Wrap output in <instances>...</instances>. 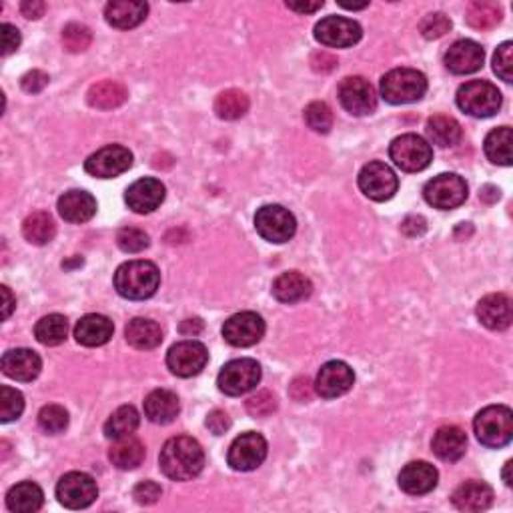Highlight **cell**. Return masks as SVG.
<instances>
[{
  "label": "cell",
  "mask_w": 513,
  "mask_h": 513,
  "mask_svg": "<svg viewBox=\"0 0 513 513\" xmlns=\"http://www.w3.org/2000/svg\"><path fill=\"white\" fill-rule=\"evenodd\" d=\"M389 157L405 173H419L433 160L431 144L417 134H401L389 144Z\"/></svg>",
  "instance_id": "cell-6"
},
{
  "label": "cell",
  "mask_w": 513,
  "mask_h": 513,
  "mask_svg": "<svg viewBox=\"0 0 513 513\" xmlns=\"http://www.w3.org/2000/svg\"><path fill=\"white\" fill-rule=\"evenodd\" d=\"M431 449L441 461H460L465 455V449H468V436L461 428H455V425H445V428H439L433 436Z\"/></svg>",
  "instance_id": "cell-24"
},
{
  "label": "cell",
  "mask_w": 513,
  "mask_h": 513,
  "mask_svg": "<svg viewBox=\"0 0 513 513\" xmlns=\"http://www.w3.org/2000/svg\"><path fill=\"white\" fill-rule=\"evenodd\" d=\"M112 333H115V325L112 321L104 315H85L75 327V337L80 345L85 347H101V345L109 343Z\"/></svg>",
  "instance_id": "cell-27"
},
{
  "label": "cell",
  "mask_w": 513,
  "mask_h": 513,
  "mask_svg": "<svg viewBox=\"0 0 513 513\" xmlns=\"http://www.w3.org/2000/svg\"><path fill=\"white\" fill-rule=\"evenodd\" d=\"M45 503V493L32 481H22L14 487L8 489L6 493V508L14 513H35Z\"/></svg>",
  "instance_id": "cell-33"
},
{
  "label": "cell",
  "mask_w": 513,
  "mask_h": 513,
  "mask_svg": "<svg viewBox=\"0 0 513 513\" xmlns=\"http://www.w3.org/2000/svg\"><path fill=\"white\" fill-rule=\"evenodd\" d=\"M3 371L11 379L28 383L32 379H37L40 369H43V361H40L38 353L32 349H11L3 355Z\"/></svg>",
  "instance_id": "cell-22"
},
{
  "label": "cell",
  "mask_w": 513,
  "mask_h": 513,
  "mask_svg": "<svg viewBox=\"0 0 513 513\" xmlns=\"http://www.w3.org/2000/svg\"><path fill=\"white\" fill-rule=\"evenodd\" d=\"M149 4L147 3H136V0H115L109 3L104 8V19L110 27L128 30L139 27V24L147 19Z\"/></svg>",
  "instance_id": "cell-26"
},
{
  "label": "cell",
  "mask_w": 513,
  "mask_h": 513,
  "mask_svg": "<svg viewBox=\"0 0 513 513\" xmlns=\"http://www.w3.org/2000/svg\"><path fill=\"white\" fill-rule=\"evenodd\" d=\"M439 473L428 461L407 463L399 473V487L409 495H425L437 487Z\"/></svg>",
  "instance_id": "cell-21"
},
{
  "label": "cell",
  "mask_w": 513,
  "mask_h": 513,
  "mask_svg": "<svg viewBox=\"0 0 513 513\" xmlns=\"http://www.w3.org/2000/svg\"><path fill=\"white\" fill-rule=\"evenodd\" d=\"M69 335V321L67 317L53 313V315L43 317L35 327V337L38 343L46 345V347H54L61 345Z\"/></svg>",
  "instance_id": "cell-39"
},
{
  "label": "cell",
  "mask_w": 513,
  "mask_h": 513,
  "mask_svg": "<svg viewBox=\"0 0 513 513\" xmlns=\"http://www.w3.org/2000/svg\"><path fill=\"white\" fill-rule=\"evenodd\" d=\"M323 0H317V3H287L289 11H295L299 14H311V12H317L319 8H323Z\"/></svg>",
  "instance_id": "cell-58"
},
{
  "label": "cell",
  "mask_w": 513,
  "mask_h": 513,
  "mask_svg": "<svg viewBox=\"0 0 513 513\" xmlns=\"http://www.w3.org/2000/svg\"><path fill=\"white\" fill-rule=\"evenodd\" d=\"M109 460L117 469H136L144 461V445L133 436L117 439L109 452Z\"/></svg>",
  "instance_id": "cell-34"
},
{
  "label": "cell",
  "mask_w": 513,
  "mask_h": 513,
  "mask_svg": "<svg viewBox=\"0 0 513 513\" xmlns=\"http://www.w3.org/2000/svg\"><path fill=\"white\" fill-rule=\"evenodd\" d=\"M181 333L187 335V337H197L200 331H203V321L200 319H184L181 323Z\"/></svg>",
  "instance_id": "cell-59"
},
{
  "label": "cell",
  "mask_w": 513,
  "mask_h": 513,
  "mask_svg": "<svg viewBox=\"0 0 513 513\" xmlns=\"http://www.w3.org/2000/svg\"><path fill=\"white\" fill-rule=\"evenodd\" d=\"M511 461L505 463V469H503V481H505V485L511 487V476H509V471H511Z\"/></svg>",
  "instance_id": "cell-61"
},
{
  "label": "cell",
  "mask_w": 513,
  "mask_h": 513,
  "mask_svg": "<svg viewBox=\"0 0 513 513\" xmlns=\"http://www.w3.org/2000/svg\"><path fill=\"white\" fill-rule=\"evenodd\" d=\"M379 91L389 104H409L423 99L428 93V78L415 69H395L381 78Z\"/></svg>",
  "instance_id": "cell-4"
},
{
  "label": "cell",
  "mask_w": 513,
  "mask_h": 513,
  "mask_svg": "<svg viewBox=\"0 0 513 513\" xmlns=\"http://www.w3.org/2000/svg\"><path fill=\"white\" fill-rule=\"evenodd\" d=\"M59 213L69 223H86L96 213V199L86 191H69L59 199Z\"/></svg>",
  "instance_id": "cell-29"
},
{
  "label": "cell",
  "mask_w": 513,
  "mask_h": 513,
  "mask_svg": "<svg viewBox=\"0 0 513 513\" xmlns=\"http://www.w3.org/2000/svg\"><path fill=\"white\" fill-rule=\"evenodd\" d=\"M465 19L476 30H492L501 20V8L493 3H471Z\"/></svg>",
  "instance_id": "cell-41"
},
{
  "label": "cell",
  "mask_w": 513,
  "mask_h": 513,
  "mask_svg": "<svg viewBox=\"0 0 513 513\" xmlns=\"http://www.w3.org/2000/svg\"><path fill=\"white\" fill-rule=\"evenodd\" d=\"M265 335V321L253 311H243L229 317L223 325L224 341L232 347H251L256 345Z\"/></svg>",
  "instance_id": "cell-14"
},
{
  "label": "cell",
  "mask_w": 513,
  "mask_h": 513,
  "mask_svg": "<svg viewBox=\"0 0 513 513\" xmlns=\"http://www.w3.org/2000/svg\"><path fill=\"white\" fill-rule=\"evenodd\" d=\"M485 53L476 40H457L449 51L445 53V67L453 72V75H471V72L479 70L484 67Z\"/></svg>",
  "instance_id": "cell-20"
},
{
  "label": "cell",
  "mask_w": 513,
  "mask_h": 513,
  "mask_svg": "<svg viewBox=\"0 0 513 513\" xmlns=\"http://www.w3.org/2000/svg\"><path fill=\"white\" fill-rule=\"evenodd\" d=\"M248 110V96L237 88H229V91L221 93L215 101V112L216 117L223 120H237L245 117Z\"/></svg>",
  "instance_id": "cell-40"
},
{
  "label": "cell",
  "mask_w": 513,
  "mask_h": 513,
  "mask_svg": "<svg viewBox=\"0 0 513 513\" xmlns=\"http://www.w3.org/2000/svg\"><path fill=\"white\" fill-rule=\"evenodd\" d=\"M181 411L179 397L168 389H155L151 391L147 399H144V415L149 417V421L157 425L171 423Z\"/></svg>",
  "instance_id": "cell-30"
},
{
  "label": "cell",
  "mask_w": 513,
  "mask_h": 513,
  "mask_svg": "<svg viewBox=\"0 0 513 513\" xmlns=\"http://www.w3.org/2000/svg\"><path fill=\"white\" fill-rule=\"evenodd\" d=\"M277 409V399L271 391H259L247 401V411L253 417H269Z\"/></svg>",
  "instance_id": "cell-49"
},
{
  "label": "cell",
  "mask_w": 513,
  "mask_h": 513,
  "mask_svg": "<svg viewBox=\"0 0 513 513\" xmlns=\"http://www.w3.org/2000/svg\"><path fill=\"white\" fill-rule=\"evenodd\" d=\"M449 30H452V20L444 12H431L419 22V32L428 40L441 38Z\"/></svg>",
  "instance_id": "cell-47"
},
{
  "label": "cell",
  "mask_w": 513,
  "mask_h": 513,
  "mask_svg": "<svg viewBox=\"0 0 513 513\" xmlns=\"http://www.w3.org/2000/svg\"><path fill=\"white\" fill-rule=\"evenodd\" d=\"M208 361V351L199 341H181L167 353V365L176 377H195L203 371Z\"/></svg>",
  "instance_id": "cell-16"
},
{
  "label": "cell",
  "mask_w": 513,
  "mask_h": 513,
  "mask_svg": "<svg viewBox=\"0 0 513 513\" xmlns=\"http://www.w3.org/2000/svg\"><path fill=\"white\" fill-rule=\"evenodd\" d=\"M207 428L208 431L215 433V436H223V433L231 428V417L221 411V409H215V411H211L207 417Z\"/></svg>",
  "instance_id": "cell-52"
},
{
  "label": "cell",
  "mask_w": 513,
  "mask_h": 513,
  "mask_svg": "<svg viewBox=\"0 0 513 513\" xmlns=\"http://www.w3.org/2000/svg\"><path fill=\"white\" fill-rule=\"evenodd\" d=\"M261 381V365L255 359L229 361L216 377V385L224 395L239 397L253 391Z\"/></svg>",
  "instance_id": "cell-7"
},
{
  "label": "cell",
  "mask_w": 513,
  "mask_h": 513,
  "mask_svg": "<svg viewBox=\"0 0 513 513\" xmlns=\"http://www.w3.org/2000/svg\"><path fill=\"white\" fill-rule=\"evenodd\" d=\"M117 245L125 253H141L151 245L149 235L136 227H125L117 232Z\"/></svg>",
  "instance_id": "cell-46"
},
{
  "label": "cell",
  "mask_w": 513,
  "mask_h": 513,
  "mask_svg": "<svg viewBox=\"0 0 513 513\" xmlns=\"http://www.w3.org/2000/svg\"><path fill=\"white\" fill-rule=\"evenodd\" d=\"M423 197L431 207L449 211V208H457L465 203V199H468V183L455 173L437 175L423 187Z\"/></svg>",
  "instance_id": "cell-9"
},
{
  "label": "cell",
  "mask_w": 513,
  "mask_h": 513,
  "mask_svg": "<svg viewBox=\"0 0 513 513\" xmlns=\"http://www.w3.org/2000/svg\"><path fill=\"white\" fill-rule=\"evenodd\" d=\"M38 425L40 429L56 436L69 428V411L61 405H46L40 409L38 413Z\"/></svg>",
  "instance_id": "cell-44"
},
{
  "label": "cell",
  "mask_w": 513,
  "mask_h": 513,
  "mask_svg": "<svg viewBox=\"0 0 513 513\" xmlns=\"http://www.w3.org/2000/svg\"><path fill=\"white\" fill-rule=\"evenodd\" d=\"M56 497L69 509H85L99 497L96 481L83 471H70L56 485Z\"/></svg>",
  "instance_id": "cell-10"
},
{
  "label": "cell",
  "mask_w": 513,
  "mask_h": 513,
  "mask_svg": "<svg viewBox=\"0 0 513 513\" xmlns=\"http://www.w3.org/2000/svg\"><path fill=\"white\" fill-rule=\"evenodd\" d=\"M493 70L497 77L505 80V83H511L513 80V45L509 43V40L495 51Z\"/></svg>",
  "instance_id": "cell-48"
},
{
  "label": "cell",
  "mask_w": 513,
  "mask_h": 513,
  "mask_svg": "<svg viewBox=\"0 0 513 513\" xmlns=\"http://www.w3.org/2000/svg\"><path fill=\"white\" fill-rule=\"evenodd\" d=\"M48 75L46 72H43V70H30V72H27V75L22 77V80H20V85H22V88L27 93H30V94H37V93H40L43 91V88L48 85Z\"/></svg>",
  "instance_id": "cell-51"
},
{
  "label": "cell",
  "mask_w": 513,
  "mask_h": 513,
  "mask_svg": "<svg viewBox=\"0 0 513 513\" xmlns=\"http://www.w3.org/2000/svg\"><path fill=\"white\" fill-rule=\"evenodd\" d=\"M452 503L460 511H484L492 508L493 489L484 484V481H465L453 492Z\"/></svg>",
  "instance_id": "cell-25"
},
{
  "label": "cell",
  "mask_w": 513,
  "mask_h": 513,
  "mask_svg": "<svg viewBox=\"0 0 513 513\" xmlns=\"http://www.w3.org/2000/svg\"><path fill=\"white\" fill-rule=\"evenodd\" d=\"M511 142H513V136H511L509 126L493 128V131L485 136V142H484L485 157L495 165L509 167L511 160H513Z\"/></svg>",
  "instance_id": "cell-37"
},
{
  "label": "cell",
  "mask_w": 513,
  "mask_h": 513,
  "mask_svg": "<svg viewBox=\"0 0 513 513\" xmlns=\"http://www.w3.org/2000/svg\"><path fill=\"white\" fill-rule=\"evenodd\" d=\"M159 468L168 479L189 481L205 468V452L197 439L179 436L168 439L160 449Z\"/></svg>",
  "instance_id": "cell-1"
},
{
  "label": "cell",
  "mask_w": 513,
  "mask_h": 513,
  "mask_svg": "<svg viewBox=\"0 0 513 513\" xmlns=\"http://www.w3.org/2000/svg\"><path fill=\"white\" fill-rule=\"evenodd\" d=\"M343 8H349V11H361V8H365L369 6V3H361V4H351V3H345V0H341L339 3Z\"/></svg>",
  "instance_id": "cell-62"
},
{
  "label": "cell",
  "mask_w": 513,
  "mask_h": 513,
  "mask_svg": "<svg viewBox=\"0 0 513 513\" xmlns=\"http://www.w3.org/2000/svg\"><path fill=\"white\" fill-rule=\"evenodd\" d=\"M160 495H163V489H160V485L155 484V481H151V479L141 481V484H136L134 489H133L134 501L141 503V505L157 503Z\"/></svg>",
  "instance_id": "cell-50"
},
{
  "label": "cell",
  "mask_w": 513,
  "mask_h": 513,
  "mask_svg": "<svg viewBox=\"0 0 513 513\" xmlns=\"http://www.w3.org/2000/svg\"><path fill=\"white\" fill-rule=\"evenodd\" d=\"M425 133H428L429 141L433 144H437L441 149L455 147L457 142L461 141V125L457 123L453 117L447 115H436L428 120L425 125Z\"/></svg>",
  "instance_id": "cell-35"
},
{
  "label": "cell",
  "mask_w": 513,
  "mask_h": 513,
  "mask_svg": "<svg viewBox=\"0 0 513 513\" xmlns=\"http://www.w3.org/2000/svg\"><path fill=\"white\" fill-rule=\"evenodd\" d=\"M477 319L481 321V325L492 329V331H503V329H508L513 319L509 297L503 293L484 297V299L477 303Z\"/></svg>",
  "instance_id": "cell-23"
},
{
  "label": "cell",
  "mask_w": 513,
  "mask_h": 513,
  "mask_svg": "<svg viewBox=\"0 0 513 513\" xmlns=\"http://www.w3.org/2000/svg\"><path fill=\"white\" fill-rule=\"evenodd\" d=\"M93 43V32L85 24L70 22L62 28V45L69 53H85Z\"/></svg>",
  "instance_id": "cell-43"
},
{
  "label": "cell",
  "mask_w": 513,
  "mask_h": 513,
  "mask_svg": "<svg viewBox=\"0 0 513 513\" xmlns=\"http://www.w3.org/2000/svg\"><path fill=\"white\" fill-rule=\"evenodd\" d=\"M311 64H313V69H315L317 72H331L337 67V59H335L333 54L321 51V53L313 54Z\"/></svg>",
  "instance_id": "cell-55"
},
{
  "label": "cell",
  "mask_w": 513,
  "mask_h": 513,
  "mask_svg": "<svg viewBox=\"0 0 513 513\" xmlns=\"http://www.w3.org/2000/svg\"><path fill=\"white\" fill-rule=\"evenodd\" d=\"M128 99V91L123 83L118 80H101V83L93 85L88 88L86 101L93 109L99 110H112L125 104Z\"/></svg>",
  "instance_id": "cell-32"
},
{
  "label": "cell",
  "mask_w": 513,
  "mask_h": 513,
  "mask_svg": "<svg viewBox=\"0 0 513 513\" xmlns=\"http://www.w3.org/2000/svg\"><path fill=\"white\" fill-rule=\"evenodd\" d=\"M397 187H399L397 175L385 163L373 160V163H369L361 168L359 189L371 200H377V203L389 200L397 192Z\"/></svg>",
  "instance_id": "cell-13"
},
{
  "label": "cell",
  "mask_w": 513,
  "mask_h": 513,
  "mask_svg": "<svg viewBox=\"0 0 513 513\" xmlns=\"http://www.w3.org/2000/svg\"><path fill=\"white\" fill-rule=\"evenodd\" d=\"M457 107L476 118L493 117L501 109V93L487 80H469L457 91Z\"/></svg>",
  "instance_id": "cell-5"
},
{
  "label": "cell",
  "mask_w": 513,
  "mask_h": 513,
  "mask_svg": "<svg viewBox=\"0 0 513 513\" xmlns=\"http://www.w3.org/2000/svg\"><path fill=\"white\" fill-rule=\"evenodd\" d=\"M305 123L311 128V131L325 134L331 131L333 126V112L329 109V104L323 101H315L307 104L305 109Z\"/></svg>",
  "instance_id": "cell-42"
},
{
  "label": "cell",
  "mask_w": 513,
  "mask_h": 513,
  "mask_svg": "<svg viewBox=\"0 0 513 513\" xmlns=\"http://www.w3.org/2000/svg\"><path fill=\"white\" fill-rule=\"evenodd\" d=\"M361 37H363V30L359 22L345 19V16H327L315 24V38L325 46L347 48L357 45Z\"/></svg>",
  "instance_id": "cell-17"
},
{
  "label": "cell",
  "mask_w": 513,
  "mask_h": 513,
  "mask_svg": "<svg viewBox=\"0 0 513 513\" xmlns=\"http://www.w3.org/2000/svg\"><path fill=\"white\" fill-rule=\"evenodd\" d=\"M45 3H40V0H27V3L20 4V12L27 16V19L37 20L45 14Z\"/></svg>",
  "instance_id": "cell-57"
},
{
  "label": "cell",
  "mask_w": 513,
  "mask_h": 513,
  "mask_svg": "<svg viewBox=\"0 0 513 513\" xmlns=\"http://www.w3.org/2000/svg\"><path fill=\"white\" fill-rule=\"evenodd\" d=\"M0 32H3V54H11L16 48L20 46V32L12 24H3L0 27Z\"/></svg>",
  "instance_id": "cell-53"
},
{
  "label": "cell",
  "mask_w": 513,
  "mask_h": 513,
  "mask_svg": "<svg viewBox=\"0 0 513 513\" xmlns=\"http://www.w3.org/2000/svg\"><path fill=\"white\" fill-rule=\"evenodd\" d=\"M133 165V152L120 144H109L85 160V171L96 179H115Z\"/></svg>",
  "instance_id": "cell-12"
},
{
  "label": "cell",
  "mask_w": 513,
  "mask_h": 513,
  "mask_svg": "<svg viewBox=\"0 0 513 513\" xmlns=\"http://www.w3.org/2000/svg\"><path fill=\"white\" fill-rule=\"evenodd\" d=\"M339 101L343 109L355 117L371 115L377 109V93L363 77H347L339 85Z\"/></svg>",
  "instance_id": "cell-15"
},
{
  "label": "cell",
  "mask_w": 513,
  "mask_h": 513,
  "mask_svg": "<svg viewBox=\"0 0 513 513\" xmlns=\"http://www.w3.org/2000/svg\"><path fill=\"white\" fill-rule=\"evenodd\" d=\"M255 229L269 243H287L297 231V221L289 208L281 205H265L255 215Z\"/></svg>",
  "instance_id": "cell-8"
},
{
  "label": "cell",
  "mask_w": 513,
  "mask_h": 513,
  "mask_svg": "<svg viewBox=\"0 0 513 513\" xmlns=\"http://www.w3.org/2000/svg\"><path fill=\"white\" fill-rule=\"evenodd\" d=\"M22 411H24L22 393L4 385V387L0 389V421L11 423L14 419H19Z\"/></svg>",
  "instance_id": "cell-45"
},
{
  "label": "cell",
  "mask_w": 513,
  "mask_h": 513,
  "mask_svg": "<svg viewBox=\"0 0 513 513\" xmlns=\"http://www.w3.org/2000/svg\"><path fill=\"white\" fill-rule=\"evenodd\" d=\"M291 395L295 401H309L313 395V385L307 377H299L291 385Z\"/></svg>",
  "instance_id": "cell-54"
},
{
  "label": "cell",
  "mask_w": 513,
  "mask_h": 513,
  "mask_svg": "<svg viewBox=\"0 0 513 513\" xmlns=\"http://www.w3.org/2000/svg\"><path fill=\"white\" fill-rule=\"evenodd\" d=\"M401 231H403L405 235H409V237L421 235V232L425 231V219L423 216H417V215L407 216L403 224H401Z\"/></svg>",
  "instance_id": "cell-56"
},
{
  "label": "cell",
  "mask_w": 513,
  "mask_h": 513,
  "mask_svg": "<svg viewBox=\"0 0 513 513\" xmlns=\"http://www.w3.org/2000/svg\"><path fill=\"white\" fill-rule=\"evenodd\" d=\"M313 293V283L299 271H287L273 281V295L281 303H299Z\"/></svg>",
  "instance_id": "cell-28"
},
{
  "label": "cell",
  "mask_w": 513,
  "mask_h": 513,
  "mask_svg": "<svg viewBox=\"0 0 513 513\" xmlns=\"http://www.w3.org/2000/svg\"><path fill=\"white\" fill-rule=\"evenodd\" d=\"M125 200L128 208L134 213L147 215L157 211L165 200V184L152 176H144V179L134 181L125 192Z\"/></svg>",
  "instance_id": "cell-19"
},
{
  "label": "cell",
  "mask_w": 513,
  "mask_h": 513,
  "mask_svg": "<svg viewBox=\"0 0 513 513\" xmlns=\"http://www.w3.org/2000/svg\"><path fill=\"white\" fill-rule=\"evenodd\" d=\"M3 297H4V319H8V317H11L12 309H14V299H12V295H11V289L3 287Z\"/></svg>",
  "instance_id": "cell-60"
},
{
  "label": "cell",
  "mask_w": 513,
  "mask_h": 513,
  "mask_svg": "<svg viewBox=\"0 0 513 513\" xmlns=\"http://www.w3.org/2000/svg\"><path fill=\"white\" fill-rule=\"evenodd\" d=\"M160 273L151 261H128L115 273V289L128 301H144L157 293Z\"/></svg>",
  "instance_id": "cell-2"
},
{
  "label": "cell",
  "mask_w": 513,
  "mask_h": 513,
  "mask_svg": "<svg viewBox=\"0 0 513 513\" xmlns=\"http://www.w3.org/2000/svg\"><path fill=\"white\" fill-rule=\"evenodd\" d=\"M355 383V373L345 361H329L319 369L315 379L317 395L323 399H337L347 393Z\"/></svg>",
  "instance_id": "cell-18"
},
{
  "label": "cell",
  "mask_w": 513,
  "mask_h": 513,
  "mask_svg": "<svg viewBox=\"0 0 513 513\" xmlns=\"http://www.w3.org/2000/svg\"><path fill=\"white\" fill-rule=\"evenodd\" d=\"M267 460V441L261 433L247 431L232 441L227 453V463L235 471H253Z\"/></svg>",
  "instance_id": "cell-11"
},
{
  "label": "cell",
  "mask_w": 513,
  "mask_h": 513,
  "mask_svg": "<svg viewBox=\"0 0 513 513\" xmlns=\"http://www.w3.org/2000/svg\"><path fill=\"white\" fill-rule=\"evenodd\" d=\"M473 429H476L481 445L493 449L505 447L513 437L511 409L505 405H489L481 409L473 421Z\"/></svg>",
  "instance_id": "cell-3"
},
{
  "label": "cell",
  "mask_w": 513,
  "mask_h": 513,
  "mask_svg": "<svg viewBox=\"0 0 513 513\" xmlns=\"http://www.w3.org/2000/svg\"><path fill=\"white\" fill-rule=\"evenodd\" d=\"M56 232V224L53 216L45 211H37L28 215L22 223V235L32 245H46L51 243Z\"/></svg>",
  "instance_id": "cell-38"
},
{
  "label": "cell",
  "mask_w": 513,
  "mask_h": 513,
  "mask_svg": "<svg viewBox=\"0 0 513 513\" xmlns=\"http://www.w3.org/2000/svg\"><path fill=\"white\" fill-rule=\"evenodd\" d=\"M125 337L128 345H133L134 349L151 351L163 343V329H160V325L155 323V321L136 317L133 321H128Z\"/></svg>",
  "instance_id": "cell-31"
},
{
  "label": "cell",
  "mask_w": 513,
  "mask_h": 513,
  "mask_svg": "<svg viewBox=\"0 0 513 513\" xmlns=\"http://www.w3.org/2000/svg\"><path fill=\"white\" fill-rule=\"evenodd\" d=\"M139 423H141L139 411H136L133 405H123L109 417L107 423H104V436L115 441L131 437L133 433L139 429Z\"/></svg>",
  "instance_id": "cell-36"
}]
</instances>
